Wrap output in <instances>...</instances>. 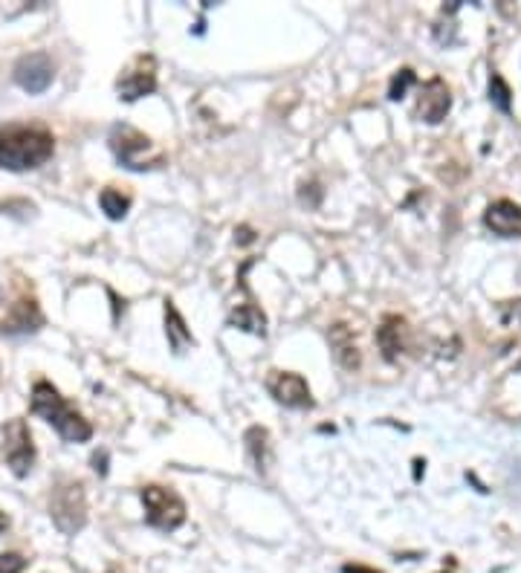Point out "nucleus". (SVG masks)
I'll return each mask as SVG.
<instances>
[{
    "label": "nucleus",
    "mask_w": 521,
    "mask_h": 573,
    "mask_svg": "<svg viewBox=\"0 0 521 573\" xmlns=\"http://www.w3.org/2000/svg\"><path fill=\"white\" fill-rule=\"evenodd\" d=\"M56 151V140L44 125L9 122L0 128V168L6 172H32L41 168Z\"/></svg>",
    "instance_id": "f257e3e1"
},
{
    "label": "nucleus",
    "mask_w": 521,
    "mask_h": 573,
    "mask_svg": "<svg viewBox=\"0 0 521 573\" xmlns=\"http://www.w3.org/2000/svg\"><path fill=\"white\" fill-rule=\"evenodd\" d=\"M32 414L47 420L67 443H84L93 437V426L58 394L56 385L47 380L36 382V389H32Z\"/></svg>",
    "instance_id": "f03ea898"
},
{
    "label": "nucleus",
    "mask_w": 521,
    "mask_h": 573,
    "mask_svg": "<svg viewBox=\"0 0 521 573\" xmlns=\"http://www.w3.org/2000/svg\"><path fill=\"white\" fill-rule=\"evenodd\" d=\"M110 151L130 172H151L165 162V151L130 125H116L110 130Z\"/></svg>",
    "instance_id": "7ed1b4c3"
},
{
    "label": "nucleus",
    "mask_w": 521,
    "mask_h": 573,
    "mask_svg": "<svg viewBox=\"0 0 521 573\" xmlns=\"http://www.w3.org/2000/svg\"><path fill=\"white\" fill-rule=\"evenodd\" d=\"M49 518L64 536H76L88 521V495L81 481H58L49 495Z\"/></svg>",
    "instance_id": "20e7f679"
},
{
    "label": "nucleus",
    "mask_w": 521,
    "mask_h": 573,
    "mask_svg": "<svg viewBox=\"0 0 521 573\" xmlns=\"http://www.w3.org/2000/svg\"><path fill=\"white\" fill-rule=\"evenodd\" d=\"M142 507L148 525L162 533H172L186 521V504H182V498L157 484L142 486Z\"/></svg>",
    "instance_id": "39448f33"
},
{
    "label": "nucleus",
    "mask_w": 521,
    "mask_h": 573,
    "mask_svg": "<svg viewBox=\"0 0 521 573\" xmlns=\"http://www.w3.org/2000/svg\"><path fill=\"white\" fill-rule=\"evenodd\" d=\"M154 90H157V58L148 53L130 58V64L120 73V78H116V93H120V99H125V102H137V99Z\"/></svg>",
    "instance_id": "423d86ee"
},
{
    "label": "nucleus",
    "mask_w": 521,
    "mask_h": 573,
    "mask_svg": "<svg viewBox=\"0 0 521 573\" xmlns=\"http://www.w3.org/2000/svg\"><path fill=\"white\" fill-rule=\"evenodd\" d=\"M4 452L6 464L18 478H26L32 464H36V443H32L29 426L24 420H9L4 426Z\"/></svg>",
    "instance_id": "0eeeda50"
},
{
    "label": "nucleus",
    "mask_w": 521,
    "mask_h": 573,
    "mask_svg": "<svg viewBox=\"0 0 521 573\" xmlns=\"http://www.w3.org/2000/svg\"><path fill=\"white\" fill-rule=\"evenodd\" d=\"M12 76L18 81V88H24L26 93H44L49 84H53L56 67L47 53H29V56L18 58Z\"/></svg>",
    "instance_id": "6e6552de"
},
{
    "label": "nucleus",
    "mask_w": 521,
    "mask_h": 573,
    "mask_svg": "<svg viewBox=\"0 0 521 573\" xmlns=\"http://www.w3.org/2000/svg\"><path fill=\"white\" fill-rule=\"evenodd\" d=\"M266 389H270V394L287 409H310L313 406L310 385L305 382V377L290 374V370H273V377L266 380Z\"/></svg>",
    "instance_id": "1a4fd4ad"
},
{
    "label": "nucleus",
    "mask_w": 521,
    "mask_h": 573,
    "mask_svg": "<svg viewBox=\"0 0 521 573\" xmlns=\"http://www.w3.org/2000/svg\"><path fill=\"white\" fill-rule=\"evenodd\" d=\"M44 325V313L36 298H18L9 307L6 318L0 322V336H26L36 333Z\"/></svg>",
    "instance_id": "9d476101"
},
{
    "label": "nucleus",
    "mask_w": 521,
    "mask_h": 573,
    "mask_svg": "<svg viewBox=\"0 0 521 573\" xmlns=\"http://www.w3.org/2000/svg\"><path fill=\"white\" fill-rule=\"evenodd\" d=\"M452 108V96H449V88L441 81V78H432L423 84V90H420V99H417V108H414V116L420 122H429V125H438L443 116L449 113Z\"/></svg>",
    "instance_id": "9b49d317"
},
{
    "label": "nucleus",
    "mask_w": 521,
    "mask_h": 573,
    "mask_svg": "<svg viewBox=\"0 0 521 573\" xmlns=\"http://www.w3.org/2000/svg\"><path fill=\"white\" fill-rule=\"evenodd\" d=\"M484 224L498 238H521V206L513 200H495V203L486 206Z\"/></svg>",
    "instance_id": "f8f14e48"
},
{
    "label": "nucleus",
    "mask_w": 521,
    "mask_h": 573,
    "mask_svg": "<svg viewBox=\"0 0 521 573\" xmlns=\"http://www.w3.org/2000/svg\"><path fill=\"white\" fill-rule=\"evenodd\" d=\"M406 333H409V328H406V322H402L400 316H389L382 322V328L377 330L380 350H382V357L389 362H394L400 353L406 350Z\"/></svg>",
    "instance_id": "ddd939ff"
},
{
    "label": "nucleus",
    "mask_w": 521,
    "mask_h": 573,
    "mask_svg": "<svg viewBox=\"0 0 521 573\" xmlns=\"http://www.w3.org/2000/svg\"><path fill=\"white\" fill-rule=\"evenodd\" d=\"M330 345L336 350V359L342 362V368L348 370H357L359 368V348L354 342V333H350V328L345 325H333L330 328Z\"/></svg>",
    "instance_id": "4468645a"
},
{
    "label": "nucleus",
    "mask_w": 521,
    "mask_h": 573,
    "mask_svg": "<svg viewBox=\"0 0 521 573\" xmlns=\"http://www.w3.org/2000/svg\"><path fill=\"white\" fill-rule=\"evenodd\" d=\"M165 336H168V345L174 348V353H182L189 345H194L192 330L186 328V322H182L174 301H168V298H165Z\"/></svg>",
    "instance_id": "2eb2a0df"
},
{
    "label": "nucleus",
    "mask_w": 521,
    "mask_h": 573,
    "mask_svg": "<svg viewBox=\"0 0 521 573\" xmlns=\"http://www.w3.org/2000/svg\"><path fill=\"white\" fill-rule=\"evenodd\" d=\"M229 325L241 328V330H246V333L264 336V333H266V316L261 313V307H255V301H252V296L246 293V301H244V305H238V307L232 310Z\"/></svg>",
    "instance_id": "dca6fc26"
},
{
    "label": "nucleus",
    "mask_w": 521,
    "mask_h": 573,
    "mask_svg": "<svg viewBox=\"0 0 521 573\" xmlns=\"http://www.w3.org/2000/svg\"><path fill=\"white\" fill-rule=\"evenodd\" d=\"M246 452H249V461L255 466L261 475L266 472V466L273 464V446H270V434L261 426H252L246 432Z\"/></svg>",
    "instance_id": "f3484780"
},
{
    "label": "nucleus",
    "mask_w": 521,
    "mask_h": 573,
    "mask_svg": "<svg viewBox=\"0 0 521 573\" xmlns=\"http://www.w3.org/2000/svg\"><path fill=\"white\" fill-rule=\"evenodd\" d=\"M99 203H102V212L110 217V221H122V217L128 214V209H130V197H125L116 189H105L102 194H99Z\"/></svg>",
    "instance_id": "a211bd4d"
},
{
    "label": "nucleus",
    "mask_w": 521,
    "mask_h": 573,
    "mask_svg": "<svg viewBox=\"0 0 521 573\" xmlns=\"http://www.w3.org/2000/svg\"><path fill=\"white\" fill-rule=\"evenodd\" d=\"M490 99L498 105V110H504V113L510 110V88H507V81H504L501 76L490 78Z\"/></svg>",
    "instance_id": "6ab92c4d"
},
{
    "label": "nucleus",
    "mask_w": 521,
    "mask_h": 573,
    "mask_svg": "<svg viewBox=\"0 0 521 573\" xmlns=\"http://www.w3.org/2000/svg\"><path fill=\"white\" fill-rule=\"evenodd\" d=\"M417 78H414V73L409 70V67H406V70H400L394 78H391V88H389V99H394V102H397V99H402V96H406V90L412 88V84H414Z\"/></svg>",
    "instance_id": "aec40b11"
},
{
    "label": "nucleus",
    "mask_w": 521,
    "mask_h": 573,
    "mask_svg": "<svg viewBox=\"0 0 521 573\" xmlns=\"http://www.w3.org/2000/svg\"><path fill=\"white\" fill-rule=\"evenodd\" d=\"M26 559L21 553H0V573H24Z\"/></svg>",
    "instance_id": "412c9836"
},
{
    "label": "nucleus",
    "mask_w": 521,
    "mask_h": 573,
    "mask_svg": "<svg viewBox=\"0 0 521 573\" xmlns=\"http://www.w3.org/2000/svg\"><path fill=\"white\" fill-rule=\"evenodd\" d=\"M342 573H380V570H374V568H365V565H345V568H342Z\"/></svg>",
    "instance_id": "4be33fe9"
},
{
    "label": "nucleus",
    "mask_w": 521,
    "mask_h": 573,
    "mask_svg": "<svg viewBox=\"0 0 521 573\" xmlns=\"http://www.w3.org/2000/svg\"><path fill=\"white\" fill-rule=\"evenodd\" d=\"M9 527V518H6V513L4 510H0V533H4Z\"/></svg>",
    "instance_id": "5701e85b"
}]
</instances>
